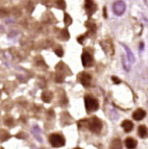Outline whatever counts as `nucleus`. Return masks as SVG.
Returning a JSON list of instances; mask_svg holds the SVG:
<instances>
[{
  "label": "nucleus",
  "mask_w": 148,
  "mask_h": 149,
  "mask_svg": "<svg viewBox=\"0 0 148 149\" xmlns=\"http://www.w3.org/2000/svg\"><path fill=\"white\" fill-rule=\"evenodd\" d=\"M49 142L52 147L59 148V147H63L65 145V138L59 134H52L49 137Z\"/></svg>",
  "instance_id": "1"
},
{
  "label": "nucleus",
  "mask_w": 148,
  "mask_h": 149,
  "mask_svg": "<svg viewBox=\"0 0 148 149\" xmlns=\"http://www.w3.org/2000/svg\"><path fill=\"white\" fill-rule=\"evenodd\" d=\"M84 105L88 113H93L98 109V101L91 96H87L84 98Z\"/></svg>",
  "instance_id": "2"
},
{
  "label": "nucleus",
  "mask_w": 148,
  "mask_h": 149,
  "mask_svg": "<svg viewBox=\"0 0 148 149\" xmlns=\"http://www.w3.org/2000/svg\"><path fill=\"white\" fill-rule=\"evenodd\" d=\"M87 125H88V128L93 132H99L102 128V123L101 121L96 117H93L87 122Z\"/></svg>",
  "instance_id": "3"
},
{
  "label": "nucleus",
  "mask_w": 148,
  "mask_h": 149,
  "mask_svg": "<svg viewBox=\"0 0 148 149\" xmlns=\"http://www.w3.org/2000/svg\"><path fill=\"white\" fill-rule=\"evenodd\" d=\"M125 3L122 0H118L113 4V10L117 16H121L125 10Z\"/></svg>",
  "instance_id": "4"
},
{
  "label": "nucleus",
  "mask_w": 148,
  "mask_h": 149,
  "mask_svg": "<svg viewBox=\"0 0 148 149\" xmlns=\"http://www.w3.org/2000/svg\"><path fill=\"white\" fill-rule=\"evenodd\" d=\"M82 66H84V67H89V66H91L92 63H93L92 55L90 54L89 52L84 51L82 55Z\"/></svg>",
  "instance_id": "5"
},
{
  "label": "nucleus",
  "mask_w": 148,
  "mask_h": 149,
  "mask_svg": "<svg viewBox=\"0 0 148 149\" xmlns=\"http://www.w3.org/2000/svg\"><path fill=\"white\" fill-rule=\"evenodd\" d=\"M79 80L82 82V85L84 87H89L91 84V75L88 74L86 72H82L79 74Z\"/></svg>",
  "instance_id": "6"
},
{
  "label": "nucleus",
  "mask_w": 148,
  "mask_h": 149,
  "mask_svg": "<svg viewBox=\"0 0 148 149\" xmlns=\"http://www.w3.org/2000/svg\"><path fill=\"white\" fill-rule=\"evenodd\" d=\"M84 6H86V10L88 12L89 15H92L95 13L96 10V4L94 3L93 0H86V3H84Z\"/></svg>",
  "instance_id": "7"
},
{
  "label": "nucleus",
  "mask_w": 148,
  "mask_h": 149,
  "mask_svg": "<svg viewBox=\"0 0 148 149\" xmlns=\"http://www.w3.org/2000/svg\"><path fill=\"white\" fill-rule=\"evenodd\" d=\"M145 116H146V112L144 111V109H137L136 112L133 114V119L137 120V121H140V120H142L144 117H145Z\"/></svg>",
  "instance_id": "8"
},
{
  "label": "nucleus",
  "mask_w": 148,
  "mask_h": 149,
  "mask_svg": "<svg viewBox=\"0 0 148 149\" xmlns=\"http://www.w3.org/2000/svg\"><path fill=\"white\" fill-rule=\"evenodd\" d=\"M121 126H122V128L124 129V132H129L133 129V122L129 121V120H124L123 122H122V124H121Z\"/></svg>",
  "instance_id": "9"
},
{
  "label": "nucleus",
  "mask_w": 148,
  "mask_h": 149,
  "mask_svg": "<svg viewBox=\"0 0 148 149\" xmlns=\"http://www.w3.org/2000/svg\"><path fill=\"white\" fill-rule=\"evenodd\" d=\"M125 145L128 149H135L137 147V141L133 138H127L125 140Z\"/></svg>",
  "instance_id": "10"
},
{
  "label": "nucleus",
  "mask_w": 148,
  "mask_h": 149,
  "mask_svg": "<svg viewBox=\"0 0 148 149\" xmlns=\"http://www.w3.org/2000/svg\"><path fill=\"white\" fill-rule=\"evenodd\" d=\"M138 134H139V137L142 138V139H144V138L147 137V136H148V130H147V128H146V126H144V125H141V126H139Z\"/></svg>",
  "instance_id": "11"
},
{
  "label": "nucleus",
  "mask_w": 148,
  "mask_h": 149,
  "mask_svg": "<svg viewBox=\"0 0 148 149\" xmlns=\"http://www.w3.org/2000/svg\"><path fill=\"white\" fill-rule=\"evenodd\" d=\"M110 149H122V144L119 139H115L112 141V144L110 146Z\"/></svg>",
  "instance_id": "12"
},
{
  "label": "nucleus",
  "mask_w": 148,
  "mask_h": 149,
  "mask_svg": "<svg viewBox=\"0 0 148 149\" xmlns=\"http://www.w3.org/2000/svg\"><path fill=\"white\" fill-rule=\"evenodd\" d=\"M52 93L51 92H43V94H42V100L44 102H50L51 101V99H52Z\"/></svg>",
  "instance_id": "13"
},
{
  "label": "nucleus",
  "mask_w": 148,
  "mask_h": 149,
  "mask_svg": "<svg viewBox=\"0 0 148 149\" xmlns=\"http://www.w3.org/2000/svg\"><path fill=\"white\" fill-rule=\"evenodd\" d=\"M64 22L66 25H70L72 23V19L68 14H65V17H64Z\"/></svg>",
  "instance_id": "14"
},
{
  "label": "nucleus",
  "mask_w": 148,
  "mask_h": 149,
  "mask_svg": "<svg viewBox=\"0 0 148 149\" xmlns=\"http://www.w3.org/2000/svg\"><path fill=\"white\" fill-rule=\"evenodd\" d=\"M57 8H59V10H64L65 6H66L64 0H57Z\"/></svg>",
  "instance_id": "15"
},
{
  "label": "nucleus",
  "mask_w": 148,
  "mask_h": 149,
  "mask_svg": "<svg viewBox=\"0 0 148 149\" xmlns=\"http://www.w3.org/2000/svg\"><path fill=\"white\" fill-rule=\"evenodd\" d=\"M62 38L64 40H68L69 39V33H68V30L67 29L62 30Z\"/></svg>",
  "instance_id": "16"
},
{
  "label": "nucleus",
  "mask_w": 148,
  "mask_h": 149,
  "mask_svg": "<svg viewBox=\"0 0 148 149\" xmlns=\"http://www.w3.org/2000/svg\"><path fill=\"white\" fill-rule=\"evenodd\" d=\"M54 52L57 53L59 56H63V50H62V48H57V49L54 50Z\"/></svg>",
  "instance_id": "17"
},
{
  "label": "nucleus",
  "mask_w": 148,
  "mask_h": 149,
  "mask_svg": "<svg viewBox=\"0 0 148 149\" xmlns=\"http://www.w3.org/2000/svg\"><path fill=\"white\" fill-rule=\"evenodd\" d=\"M112 80H113L114 84H116V85H119V84H121V80L119 79L118 77H116V76H113V77H112Z\"/></svg>",
  "instance_id": "18"
},
{
  "label": "nucleus",
  "mask_w": 148,
  "mask_h": 149,
  "mask_svg": "<svg viewBox=\"0 0 148 149\" xmlns=\"http://www.w3.org/2000/svg\"><path fill=\"white\" fill-rule=\"evenodd\" d=\"M124 47H125V49H126V52H127V54H128V56L131 58V61H133V54H131V52H129L128 48L126 47V46H124Z\"/></svg>",
  "instance_id": "19"
},
{
  "label": "nucleus",
  "mask_w": 148,
  "mask_h": 149,
  "mask_svg": "<svg viewBox=\"0 0 148 149\" xmlns=\"http://www.w3.org/2000/svg\"><path fill=\"white\" fill-rule=\"evenodd\" d=\"M84 36H82V37H78V39H77V41H78V43H80V44H82L84 43Z\"/></svg>",
  "instance_id": "20"
},
{
  "label": "nucleus",
  "mask_w": 148,
  "mask_h": 149,
  "mask_svg": "<svg viewBox=\"0 0 148 149\" xmlns=\"http://www.w3.org/2000/svg\"><path fill=\"white\" fill-rule=\"evenodd\" d=\"M103 17H104V18L108 17V16H106V8H105V6L103 8Z\"/></svg>",
  "instance_id": "21"
},
{
  "label": "nucleus",
  "mask_w": 148,
  "mask_h": 149,
  "mask_svg": "<svg viewBox=\"0 0 148 149\" xmlns=\"http://www.w3.org/2000/svg\"><path fill=\"white\" fill-rule=\"evenodd\" d=\"M74 149H82V148H74Z\"/></svg>",
  "instance_id": "22"
}]
</instances>
